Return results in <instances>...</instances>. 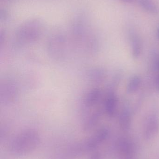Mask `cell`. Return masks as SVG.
I'll use <instances>...</instances> for the list:
<instances>
[{"instance_id": "7c38bea8", "label": "cell", "mask_w": 159, "mask_h": 159, "mask_svg": "<svg viewBox=\"0 0 159 159\" xmlns=\"http://www.w3.org/2000/svg\"><path fill=\"white\" fill-rule=\"evenodd\" d=\"M122 2H124L125 3H131L133 0H121Z\"/></svg>"}, {"instance_id": "5b68a950", "label": "cell", "mask_w": 159, "mask_h": 159, "mask_svg": "<svg viewBox=\"0 0 159 159\" xmlns=\"http://www.w3.org/2000/svg\"><path fill=\"white\" fill-rule=\"evenodd\" d=\"M119 125L122 130L128 131L132 124V116L130 111L128 108L122 109L119 116Z\"/></svg>"}, {"instance_id": "4fadbf2b", "label": "cell", "mask_w": 159, "mask_h": 159, "mask_svg": "<svg viewBox=\"0 0 159 159\" xmlns=\"http://www.w3.org/2000/svg\"><path fill=\"white\" fill-rule=\"evenodd\" d=\"M157 70L159 71V59L157 61Z\"/></svg>"}, {"instance_id": "6da1fadb", "label": "cell", "mask_w": 159, "mask_h": 159, "mask_svg": "<svg viewBox=\"0 0 159 159\" xmlns=\"http://www.w3.org/2000/svg\"><path fill=\"white\" fill-rule=\"evenodd\" d=\"M40 136L34 131L23 132L11 142L10 150L14 156H26L36 149L40 143Z\"/></svg>"}, {"instance_id": "9c48e42d", "label": "cell", "mask_w": 159, "mask_h": 159, "mask_svg": "<svg viewBox=\"0 0 159 159\" xmlns=\"http://www.w3.org/2000/svg\"><path fill=\"white\" fill-rule=\"evenodd\" d=\"M132 53L134 58H138L142 52V43L138 37L133 36L132 38Z\"/></svg>"}, {"instance_id": "ba28073f", "label": "cell", "mask_w": 159, "mask_h": 159, "mask_svg": "<svg viewBox=\"0 0 159 159\" xmlns=\"http://www.w3.org/2000/svg\"><path fill=\"white\" fill-rule=\"evenodd\" d=\"M142 80L137 75L133 76L129 80L127 87V92L128 93L132 94L136 92L141 86Z\"/></svg>"}, {"instance_id": "52a82bcc", "label": "cell", "mask_w": 159, "mask_h": 159, "mask_svg": "<svg viewBox=\"0 0 159 159\" xmlns=\"http://www.w3.org/2000/svg\"><path fill=\"white\" fill-rule=\"evenodd\" d=\"M140 6L147 12L151 14H158L159 9L153 0H138Z\"/></svg>"}, {"instance_id": "5bb4252c", "label": "cell", "mask_w": 159, "mask_h": 159, "mask_svg": "<svg viewBox=\"0 0 159 159\" xmlns=\"http://www.w3.org/2000/svg\"><path fill=\"white\" fill-rule=\"evenodd\" d=\"M157 36L158 38L159 39V26L157 30Z\"/></svg>"}, {"instance_id": "30bf717a", "label": "cell", "mask_w": 159, "mask_h": 159, "mask_svg": "<svg viewBox=\"0 0 159 159\" xmlns=\"http://www.w3.org/2000/svg\"><path fill=\"white\" fill-rule=\"evenodd\" d=\"M89 159H101V154L99 152H94L91 155Z\"/></svg>"}, {"instance_id": "277c9868", "label": "cell", "mask_w": 159, "mask_h": 159, "mask_svg": "<svg viewBox=\"0 0 159 159\" xmlns=\"http://www.w3.org/2000/svg\"><path fill=\"white\" fill-rule=\"evenodd\" d=\"M117 147L119 153L126 157L131 156L134 153L133 145L126 138H119L117 143Z\"/></svg>"}, {"instance_id": "8992f818", "label": "cell", "mask_w": 159, "mask_h": 159, "mask_svg": "<svg viewBox=\"0 0 159 159\" xmlns=\"http://www.w3.org/2000/svg\"><path fill=\"white\" fill-rule=\"evenodd\" d=\"M118 105V102L116 95L115 93H111L107 98L105 105L106 113L109 116L113 117L116 115Z\"/></svg>"}, {"instance_id": "3957f363", "label": "cell", "mask_w": 159, "mask_h": 159, "mask_svg": "<svg viewBox=\"0 0 159 159\" xmlns=\"http://www.w3.org/2000/svg\"><path fill=\"white\" fill-rule=\"evenodd\" d=\"M159 132V117L157 115L152 114L147 117L144 125L143 135L145 140L154 139Z\"/></svg>"}, {"instance_id": "7a4b0ae2", "label": "cell", "mask_w": 159, "mask_h": 159, "mask_svg": "<svg viewBox=\"0 0 159 159\" xmlns=\"http://www.w3.org/2000/svg\"><path fill=\"white\" fill-rule=\"evenodd\" d=\"M109 131L106 129H103L87 139L85 142L81 143L84 153L94 150L98 146L104 142L108 138Z\"/></svg>"}, {"instance_id": "8fae6325", "label": "cell", "mask_w": 159, "mask_h": 159, "mask_svg": "<svg viewBox=\"0 0 159 159\" xmlns=\"http://www.w3.org/2000/svg\"><path fill=\"white\" fill-rule=\"evenodd\" d=\"M156 88L157 91L159 92V74L158 75L156 78Z\"/></svg>"}]
</instances>
